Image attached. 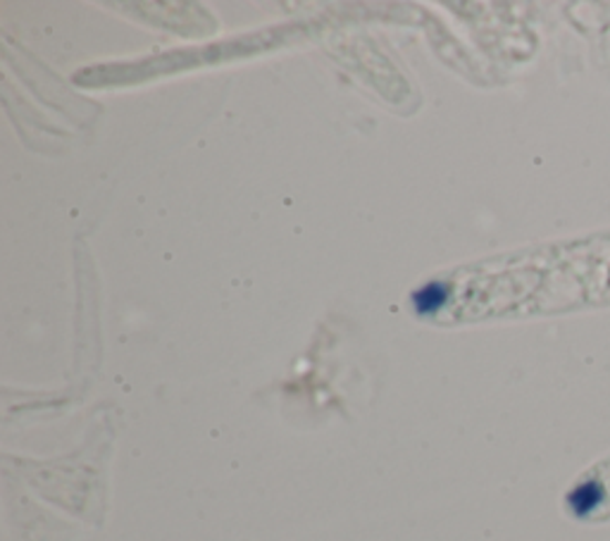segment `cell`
Wrapping results in <instances>:
<instances>
[{
  "label": "cell",
  "mask_w": 610,
  "mask_h": 541,
  "mask_svg": "<svg viewBox=\"0 0 610 541\" xmlns=\"http://www.w3.org/2000/svg\"><path fill=\"white\" fill-rule=\"evenodd\" d=\"M446 299H449V287L446 284H427L422 291H418L416 293V311L420 313V315H432V313H437L439 311V308L441 305H444L446 303Z\"/></svg>",
  "instance_id": "1"
}]
</instances>
